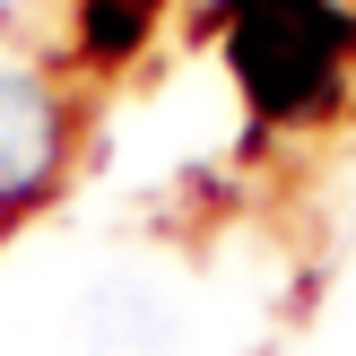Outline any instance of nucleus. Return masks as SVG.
I'll return each mask as SVG.
<instances>
[{"mask_svg": "<svg viewBox=\"0 0 356 356\" xmlns=\"http://www.w3.org/2000/svg\"><path fill=\"white\" fill-rule=\"evenodd\" d=\"M339 44H348V26L330 0H235V17H226V52L270 113L322 104L330 79H339Z\"/></svg>", "mask_w": 356, "mask_h": 356, "instance_id": "nucleus-1", "label": "nucleus"}, {"mask_svg": "<svg viewBox=\"0 0 356 356\" xmlns=\"http://www.w3.org/2000/svg\"><path fill=\"white\" fill-rule=\"evenodd\" d=\"M61 165V104L44 79L26 70H0V209L35 200Z\"/></svg>", "mask_w": 356, "mask_h": 356, "instance_id": "nucleus-2", "label": "nucleus"}, {"mask_svg": "<svg viewBox=\"0 0 356 356\" xmlns=\"http://www.w3.org/2000/svg\"><path fill=\"white\" fill-rule=\"evenodd\" d=\"M87 348L96 356H165L174 348V313L139 278H113V287L87 296Z\"/></svg>", "mask_w": 356, "mask_h": 356, "instance_id": "nucleus-3", "label": "nucleus"}]
</instances>
